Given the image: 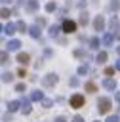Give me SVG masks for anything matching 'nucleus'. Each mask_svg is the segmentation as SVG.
<instances>
[{
	"mask_svg": "<svg viewBox=\"0 0 120 122\" xmlns=\"http://www.w3.org/2000/svg\"><path fill=\"white\" fill-rule=\"evenodd\" d=\"M110 107H112L110 97H99V99H97V112H99V114H107V112L110 111Z\"/></svg>",
	"mask_w": 120,
	"mask_h": 122,
	"instance_id": "f257e3e1",
	"label": "nucleus"
},
{
	"mask_svg": "<svg viewBox=\"0 0 120 122\" xmlns=\"http://www.w3.org/2000/svg\"><path fill=\"white\" fill-rule=\"evenodd\" d=\"M69 105H70L72 109H82V107L86 105V99H84L82 93H72V95L69 97Z\"/></svg>",
	"mask_w": 120,
	"mask_h": 122,
	"instance_id": "f03ea898",
	"label": "nucleus"
},
{
	"mask_svg": "<svg viewBox=\"0 0 120 122\" xmlns=\"http://www.w3.org/2000/svg\"><path fill=\"white\" fill-rule=\"evenodd\" d=\"M57 82H59V76L55 72H48L46 76H42V86L44 88H53Z\"/></svg>",
	"mask_w": 120,
	"mask_h": 122,
	"instance_id": "7ed1b4c3",
	"label": "nucleus"
},
{
	"mask_svg": "<svg viewBox=\"0 0 120 122\" xmlns=\"http://www.w3.org/2000/svg\"><path fill=\"white\" fill-rule=\"evenodd\" d=\"M76 27H78V23L72 21V19H63V23H61V29H63L65 34H72V32H76Z\"/></svg>",
	"mask_w": 120,
	"mask_h": 122,
	"instance_id": "20e7f679",
	"label": "nucleus"
},
{
	"mask_svg": "<svg viewBox=\"0 0 120 122\" xmlns=\"http://www.w3.org/2000/svg\"><path fill=\"white\" fill-rule=\"evenodd\" d=\"M105 25H107L105 17H103V15H95V19H93V29L101 32V30H105Z\"/></svg>",
	"mask_w": 120,
	"mask_h": 122,
	"instance_id": "39448f33",
	"label": "nucleus"
},
{
	"mask_svg": "<svg viewBox=\"0 0 120 122\" xmlns=\"http://www.w3.org/2000/svg\"><path fill=\"white\" fill-rule=\"evenodd\" d=\"M2 32L8 34V36H13L15 32H19V30H17V23H6V25L2 27Z\"/></svg>",
	"mask_w": 120,
	"mask_h": 122,
	"instance_id": "423d86ee",
	"label": "nucleus"
},
{
	"mask_svg": "<svg viewBox=\"0 0 120 122\" xmlns=\"http://www.w3.org/2000/svg\"><path fill=\"white\" fill-rule=\"evenodd\" d=\"M88 46H90V50H97V51H99V46H103V38L91 36V38L88 40Z\"/></svg>",
	"mask_w": 120,
	"mask_h": 122,
	"instance_id": "0eeeda50",
	"label": "nucleus"
},
{
	"mask_svg": "<svg viewBox=\"0 0 120 122\" xmlns=\"http://www.w3.org/2000/svg\"><path fill=\"white\" fill-rule=\"evenodd\" d=\"M103 88L109 90V92H116V80H114L112 76H107V78L103 80Z\"/></svg>",
	"mask_w": 120,
	"mask_h": 122,
	"instance_id": "6e6552de",
	"label": "nucleus"
},
{
	"mask_svg": "<svg viewBox=\"0 0 120 122\" xmlns=\"http://www.w3.org/2000/svg\"><path fill=\"white\" fill-rule=\"evenodd\" d=\"M30 97H23L21 99V112L23 114H30V111H32V107H30Z\"/></svg>",
	"mask_w": 120,
	"mask_h": 122,
	"instance_id": "1a4fd4ad",
	"label": "nucleus"
},
{
	"mask_svg": "<svg viewBox=\"0 0 120 122\" xmlns=\"http://www.w3.org/2000/svg\"><path fill=\"white\" fill-rule=\"evenodd\" d=\"M101 38H103V46H107V48H110L116 36H114V32H112V30H109V32H105V34H103Z\"/></svg>",
	"mask_w": 120,
	"mask_h": 122,
	"instance_id": "9d476101",
	"label": "nucleus"
},
{
	"mask_svg": "<svg viewBox=\"0 0 120 122\" xmlns=\"http://www.w3.org/2000/svg\"><path fill=\"white\" fill-rule=\"evenodd\" d=\"M15 61H17V63H21V65L25 67V65H29V63H30V55H29L27 51H19V53H17V57H15Z\"/></svg>",
	"mask_w": 120,
	"mask_h": 122,
	"instance_id": "9b49d317",
	"label": "nucleus"
},
{
	"mask_svg": "<svg viewBox=\"0 0 120 122\" xmlns=\"http://www.w3.org/2000/svg\"><path fill=\"white\" fill-rule=\"evenodd\" d=\"M29 34H30L32 38H36V40H38V38L42 36V29H40V25H36V23H34V25H30V27H29Z\"/></svg>",
	"mask_w": 120,
	"mask_h": 122,
	"instance_id": "f8f14e48",
	"label": "nucleus"
},
{
	"mask_svg": "<svg viewBox=\"0 0 120 122\" xmlns=\"http://www.w3.org/2000/svg\"><path fill=\"white\" fill-rule=\"evenodd\" d=\"M6 48H8V51H17V50L21 48V42H19L17 38H11V40H8Z\"/></svg>",
	"mask_w": 120,
	"mask_h": 122,
	"instance_id": "ddd939ff",
	"label": "nucleus"
},
{
	"mask_svg": "<svg viewBox=\"0 0 120 122\" xmlns=\"http://www.w3.org/2000/svg\"><path fill=\"white\" fill-rule=\"evenodd\" d=\"M107 59H109V53H107L105 50H99L97 55H95V63H97V65H103V63H107Z\"/></svg>",
	"mask_w": 120,
	"mask_h": 122,
	"instance_id": "4468645a",
	"label": "nucleus"
},
{
	"mask_svg": "<svg viewBox=\"0 0 120 122\" xmlns=\"http://www.w3.org/2000/svg\"><path fill=\"white\" fill-rule=\"evenodd\" d=\"M8 112H17L19 109H21V101H17V99H11V101H8Z\"/></svg>",
	"mask_w": 120,
	"mask_h": 122,
	"instance_id": "2eb2a0df",
	"label": "nucleus"
},
{
	"mask_svg": "<svg viewBox=\"0 0 120 122\" xmlns=\"http://www.w3.org/2000/svg\"><path fill=\"white\" fill-rule=\"evenodd\" d=\"M25 8H27V11L34 13V11H38L40 4H38V0H27V2H25Z\"/></svg>",
	"mask_w": 120,
	"mask_h": 122,
	"instance_id": "dca6fc26",
	"label": "nucleus"
},
{
	"mask_svg": "<svg viewBox=\"0 0 120 122\" xmlns=\"http://www.w3.org/2000/svg\"><path fill=\"white\" fill-rule=\"evenodd\" d=\"M88 23H90V13L88 11H80L78 13V25H84L86 27Z\"/></svg>",
	"mask_w": 120,
	"mask_h": 122,
	"instance_id": "f3484780",
	"label": "nucleus"
},
{
	"mask_svg": "<svg viewBox=\"0 0 120 122\" xmlns=\"http://www.w3.org/2000/svg\"><path fill=\"white\" fill-rule=\"evenodd\" d=\"M29 97H30V101H42L44 99V92L42 90H32Z\"/></svg>",
	"mask_w": 120,
	"mask_h": 122,
	"instance_id": "a211bd4d",
	"label": "nucleus"
},
{
	"mask_svg": "<svg viewBox=\"0 0 120 122\" xmlns=\"http://www.w3.org/2000/svg\"><path fill=\"white\" fill-rule=\"evenodd\" d=\"M118 27H120V21H118V17H116V15H112V17L109 19V29H110V30L114 32V30L118 29Z\"/></svg>",
	"mask_w": 120,
	"mask_h": 122,
	"instance_id": "6ab92c4d",
	"label": "nucleus"
},
{
	"mask_svg": "<svg viewBox=\"0 0 120 122\" xmlns=\"http://www.w3.org/2000/svg\"><path fill=\"white\" fill-rule=\"evenodd\" d=\"M59 30H63L59 25H51V27L48 29V34H50L51 38H57V36H59Z\"/></svg>",
	"mask_w": 120,
	"mask_h": 122,
	"instance_id": "aec40b11",
	"label": "nucleus"
},
{
	"mask_svg": "<svg viewBox=\"0 0 120 122\" xmlns=\"http://www.w3.org/2000/svg\"><path fill=\"white\" fill-rule=\"evenodd\" d=\"M84 90H86L88 93H95V92H97V84L91 82V80H88V82L84 84Z\"/></svg>",
	"mask_w": 120,
	"mask_h": 122,
	"instance_id": "412c9836",
	"label": "nucleus"
},
{
	"mask_svg": "<svg viewBox=\"0 0 120 122\" xmlns=\"http://www.w3.org/2000/svg\"><path fill=\"white\" fill-rule=\"evenodd\" d=\"M2 82H4V84H10V82H13V74H11L10 71H4V72H2Z\"/></svg>",
	"mask_w": 120,
	"mask_h": 122,
	"instance_id": "4be33fe9",
	"label": "nucleus"
},
{
	"mask_svg": "<svg viewBox=\"0 0 120 122\" xmlns=\"http://www.w3.org/2000/svg\"><path fill=\"white\" fill-rule=\"evenodd\" d=\"M88 72H90V69H88V65H86V63H84V65H80V67L76 69V74H78V76H84V74H88Z\"/></svg>",
	"mask_w": 120,
	"mask_h": 122,
	"instance_id": "5701e85b",
	"label": "nucleus"
},
{
	"mask_svg": "<svg viewBox=\"0 0 120 122\" xmlns=\"http://www.w3.org/2000/svg\"><path fill=\"white\" fill-rule=\"evenodd\" d=\"M17 30L19 32H29V25L25 21H17Z\"/></svg>",
	"mask_w": 120,
	"mask_h": 122,
	"instance_id": "b1692460",
	"label": "nucleus"
},
{
	"mask_svg": "<svg viewBox=\"0 0 120 122\" xmlns=\"http://www.w3.org/2000/svg\"><path fill=\"white\" fill-rule=\"evenodd\" d=\"M72 53H74V57H78V59H84V57H88V53H86L82 48H76Z\"/></svg>",
	"mask_w": 120,
	"mask_h": 122,
	"instance_id": "393cba45",
	"label": "nucleus"
},
{
	"mask_svg": "<svg viewBox=\"0 0 120 122\" xmlns=\"http://www.w3.org/2000/svg\"><path fill=\"white\" fill-rule=\"evenodd\" d=\"M0 63H2V65H8V63H10V55H8L6 50H2V53H0Z\"/></svg>",
	"mask_w": 120,
	"mask_h": 122,
	"instance_id": "a878e982",
	"label": "nucleus"
},
{
	"mask_svg": "<svg viewBox=\"0 0 120 122\" xmlns=\"http://www.w3.org/2000/svg\"><path fill=\"white\" fill-rule=\"evenodd\" d=\"M40 103H42V107H44V109H50V107H53V99H50V97H44Z\"/></svg>",
	"mask_w": 120,
	"mask_h": 122,
	"instance_id": "bb28decb",
	"label": "nucleus"
},
{
	"mask_svg": "<svg viewBox=\"0 0 120 122\" xmlns=\"http://www.w3.org/2000/svg\"><path fill=\"white\" fill-rule=\"evenodd\" d=\"M55 10H57V4H55V2H48V4H46V11H48V13H53Z\"/></svg>",
	"mask_w": 120,
	"mask_h": 122,
	"instance_id": "cd10ccee",
	"label": "nucleus"
},
{
	"mask_svg": "<svg viewBox=\"0 0 120 122\" xmlns=\"http://www.w3.org/2000/svg\"><path fill=\"white\" fill-rule=\"evenodd\" d=\"M15 92H17V93H23V92H27V84H25V82H19V84H15Z\"/></svg>",
	"mask_w": 120,
	"mask_h": 122,
	"instance_id": "c85d7f7f",
	"label": "nucleus"
},
{
	"mask_svg": "<svg viewBox=\"0 0 120 122\" xmlns=\"http://www.w3.org/2000/svg\"><path fill=\"white\" fill-rule=\"evenodd\" d=\"M78 84H80V80H78V76H70V78H69V86H70V88H76Z\"/></svg>",
	"mask_w": 120,
	"mask_h": 122,
	"instance_id": "c756f323",
	"label": "nucleus"
},
{
	"mask_svg": "<svg viewBox=\"0 0 120 122\" xmlns=\"http://www.w3.org/2000/svg\"><path fill=\"white\" fill-rule=\"evenodd\" d=\"M0 13H2V19H8V17L11 15V11H10L6 6H2V11H0Z\"/></svg>",
	"mask_w": 120,
	"mask_h": 122,
	"instance_id": "7c9ffc66",
	"label": "nucleus"
},
{
	"mask_svg": "<svg viewBox=\"0 0 120 122\" xmlns=\"http://www.w3.org/2000/svg\"><path fill=\"white\" fill-rule=\"evenodd\" d=\"M116 71V67H105V76H112Z\"/></svg>",
	"mask_w": 120,
	"mask_h": 122,
	"instance_id": "2f4dec72",
	"label": "nucleus"
},
{
	"mask_svg": "<svg viewBox=\"0 0 120 122\" xmlns=\"http://www.w3.org/2000/svg\"><path fill=\"white\" fill-rule=\"evenodd\" d=\"M17 76H19V78H25V76H27V71H25V67H23V65L19 67V71H17Z\"/></svg>",
	"mask_w": 120,
	"mask_h": 122,
	"instance_id": "473e14b6",
	"label": "nucleus"
},
{
	"mask_svg": "<svg viewBox=\"0 0 120 122\" xmlns=\"http://www.w3.org/2000/svg\"><path fill=\"white\" fill-rule=\"evenodd\" d=\"M118 120H120V118H118L116 114H110V116H107V120H105V122H118Z\"/></svg>",
	"mask_w": 120,
	"mask_h": 122,
	"instance_id": "72a5a7b5",
	"label": "nucleus"
},
{
	"mask_svg": "<svg viewBox=\"0 0 120 122\" xmlns=\"http://www.w3.org/2000/svg\"><path fill=\"white\" fill-rule=\"evenodd\" d=\"M70 122H86V120H84V116H80V114H74Z\"/></svg>",
	"mask_w": 120,
	"mask_h": 122,
	"instance_id": "f704fd0d",
	"label": "nucleus"
},
{
	"mask_svg": "<svg viewBox=\"0 0 120 122\" xmlns=\"http://www.w3.org/2000/svg\"><path fill=\"white\" fill-rule=\"evenodd\" d=\"M42 67H44V59H38V61L34 63V69L38 71V69H42Z\"/></svg>",
	"mask_w": 120,
	"mask_h": 122,
	"instance_id": "c9c22d12",
	"label": "nucleus"
},
{
	"mask_svg": "<svg viewBox=\"0 0 120 122\" xmlns=\"http://www.w3.org/2000/svg\"><path fill=\"white\" fill-rule=\"evenodd\" d=\"M110 10H112V11L118 10V0H112V2H110Z\"/></svg>",
	"mask_w": 120,
	"mask_h": 122,
	"instance_id": "e433bc0d",
	"label": "nucleus"
},
{
	"mask_svg": "<svg viewBox=\"0 0 120 122\" xmlns=\"http://www.w3.org/2000/svg\"><path fill=\"white\" fill-rule=\"evenodd\" d=\"M53 122H69V120H67L65 116H55V118H53Z\"/></svg>",
	"mask_w": 120,
	"mask_h": 122,
	"instance_id": "4c0bfd02",
	"label": "nucleus"
},
{
	"mask_svg": "<svg viewBox=\"0 0 120 122\" xmlns=\"http://www.w3.org/2000/svg\"><path fill=\"white\" fill-rule=\"evenodd\" d=\"M36 25H40V27H42V25H46V19H44V17H40V19H36Z\"/></svg>",
	"mask_w": 120,
	"mask_h": 122,
	"instance_id": "58836bf2",
	"label": "nucleus"
},
{
	"mask_svg": "<svg viewBox=\"0 0 120 122\" xmlns=\"http://www.w3.org/2000/svg\"><path fill=\"white\" fill-rule=\"evenodd\" d=\"M44 55H46V57H51L53 51H51V50H44Z\"/></svg>",
	"mask_w": 120,
	"mask_h": 122,
	"instance_id": "ea45409f",
	"label": "nucleus"
},
{
	"mask_svg": "<svg viewBox=\"0 0 120 122\" xmlns=\"http://www.w3.org/2000/svg\"><path fill=\"white\" fill-rule=\"evenodd\" d=\"M114 36H116V40H120V27L114 30Z\"/></svg>",
	"mask_w": 120,
	"mask_h": 122,
	"instance_id": "a19ab883",
	"label": "nucleus"
},
{
	"mask_svg": "<svg viewBox=\"0 0 120 122\" xmlns=\"http://www.w3.org/2000/svg\"><path fill=\"white\" fill-rule=\"evenodd\" d=\"M114 99H116V101L120 103V92H114Z\"/></svg>",
	"mask_w": 120,
	"mask_h": 122,
	"instance_id": "79ce46f5",
	"label": "nucleus"
},
{
	"mask_svg": "<svg viewBox=\"0 0 120 122\" xmlns=\"http://www.w3.org/2000/svg\"><path fill=\"white\" fill-rule=\"evenodd\" d=\"M114 67H116V71H120V59H116V63H114Z\"/></svg>",
	"mask_w": 120,
	"mask_h": 122,
	"instance_id": "37998d69",
	"label": "nucleus"
},
{
	"mask_svg": "<svg viewBox=\"0 0 120 122\" xmlns=\"http://www.w3.org/2000/svg\"><path fill=\"white\" fill-rule=\"evenodd\" d=\"M2 4L6 6V4H11V0H2Z\"/></svg>",
	"mask_w": 120,
	"mask_h": 122,
	"instance_id": "c03bdc74",
	"label": "nucleus"
},
{
	"mask_svg": "<svg viewBox=\"0 0 120 122\" xmlns=\"http://www.w3.org/2000/svg\"><path fill=\"white\" fill-rule=\"evenodd\" d=\"M116 53H118V55H120V46H116Z\"/></svg>",
	"mask_w": 120,
	"mask_h": 122,
	"instance_id": "a18cd8bd",
	"label": "nucleus"
},
{
	"mask_svg": "<svg viewBox=\"0 0 120 122\" xmlns=\"http://www.w3.org/2000/svg\"><path fill=\"white\" fill-rule=\"evenodd\" d=\"M4 122H8V120H4Z\"/></svg>",
	"mask_w": 120,
	"mask_h": 122,
	"instance_id": "49530a36",
	"label": "nucleus"
},
{
	"mask_svg": "<svg viewBox=\"0 0 120 122\" xmlns=\"http://www.w3.org/2000/svg\"><path fill=\"white\" fill-rule=\"evenodd\" d=\"M97 122H99V120H97Z\"/></svg>",
	"mask_w": 120,
	"mask_h": 122,
	"instance_id": "de8ad7c7",
	"label": "nucleus"
}]
</instances>
